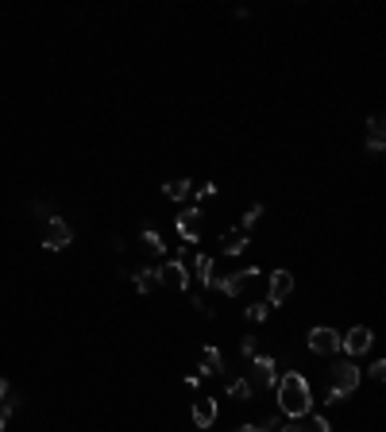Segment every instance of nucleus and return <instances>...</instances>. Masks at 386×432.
<instances>
[{
    "label": "nucleus",
    "mask_w": 386,
    "mask_h": 432,
    "mask_svg": "<svg viewBox=\"0 0 386 432\" xmlns=\"http://www.w3.org/2000/svg\"><path fill=\"white\" fill-rule=\"evenodd\" d=\"M275 390H278V409L286 413L290 421L305 417V413L313 409V386H309V378L301 371H286L275 382Z\"/></svg>",
    "instance_id": "nucleus-1"
},
{
    "label": "nucleus",
    "mask_w": 386,
    "mask_h": 432,
    "mask_svg": "<svg viewBox=\"0 0 386 432\" xmlns=\"http://www.w3.org/2000/svg\"><path fill=\"white\" fill-rule=\"evenodd\" d=\"M360 367L355 363H332V371H328V393L325 398L328 401H344L347 393H355L360 390Z\"/></svg>",
    "instance_id": "nucleus-2"
},
{
    "label": "nucleus",
    "mask_w": 386,
    "mask_h": 432,
    "mask_svg": "<svg viewBox=\"0 0 386 432\" xmlns=\"http://www.w3.org/2000/svg\"><path fill=\"white\" fill-rule=\"evenodd\" d=\"M70 239H73V228L66 224L62 216H46L43 220V247L46 251H62V247H70Z\"/></svg>",
    "instance_id": "nucleus-3"
},
{
    "label": "nucleus",
    "mask_w": 386,
    "mask_h": 432,
    "mask_svg": "<svg viewBox=\"0 0 386 432\" xmlns=\"http://www.w3.org/2000/svg\"><path fill=\"white\" fill-rule=\"evenodd\" d=\"M251 278H259V266H248V271H236V274H224V278H213L209 290H220L224 297H240L243 290H248Z\"/></svg>",
    "instance_id": "nucleus-4"
},
{
    "label": "nucleus",
    "mask_w": 386,
    "mask_h": 432,
    "mask_svg": "<svg viewBox=\"0 0 386 432\" xmlns=\"http://www.w3.org/2000/svg\"><path fill=\"white\" fill-rule=\"evenodd\" d=\"M309 351L313 355H336L340 351V332L328 328V324H317V328H309Z\"/></svg>",
    "instance_id": "nucleus-5"
},
{
    "label": "nucleus",
    "mask_w": 386,
    "mask_h": 432,
    "mask_svg": "<svg viewBox=\"0 0 386 432\" xmlns=\"http://www.w3.org/2000/svg\"><path fill=\"white\" fill-rule=\"evenodd\" d=\"M201 220H205L201 205H193V209H182V213L174 216V228H178V236H182L186 243H197V239H201Z\"/></svg>",
    "instance_id": "nucleus-6"
},
{
    "label": "nucleus",
    "mask_w": 386,
    "mask_h": 432,
    "mask_svg": "<svg viewBox=\"0 0 386 432\" xmlns=\"http://www.w3.org/2000/svg\"><path fill=\"white\" fill-rule=\"evenodd\" d=\"M290 293H294V274L290 271H275L267 282V305H282L290 301Z\"/></svg>",
    "instance_id": "nucleus-7"
},
{
    "label": "nucleus",
    "mask_w": 386,
    "mask_h": 432,
    "mask_svg": "<svg viewBox=\"0 0 386 432\" xmlns=\"http://www.w3.org/2000/svg\"><path fill=\"white\" fill-rule=\"evenodd\" d=\"M158 282L174 286V290H186V286H190V271H186L182 258H166V263L158 266Z\"/></svg>",
    "instance_id": "nucleus-8"
},
{
    "label": "nucleus",
    "mask_w": 386,
    "mask_h": 432,
    "mask_svg": "<svg viewBox=\"0 0 386 432\" xmlns=\"http://www.w3.org/2000/svg\"><path fill=\"white\" fill-rule=\"evenodd\" d=\"M371 343H375V332L371 328H363V324H355L347 336H340V351L347 355H363V351H371Z\"/></svg>",
    "instance_id": "nucleus-9"
},
{
    "label": "nucleus",
    "mask_w": 386,
    "mask_h": 432,
    "mask_svg": "<svg viewBox=\"0 0 386 432\" xmlns=\"http://www.w3.org/2000/svg\"><path fill=\"white\" fill-rule=\"evenodd\" d=\"M251 382H259V386H275L278 382V371H275V359H270V355H255V359H251Z\"/></svg>",
    "instance_id": "nucleus-10"
},
{
    "label": "nucleus",
    "mask_w": 386,
    "mask_h": 432,
    "mask_svg": "<svg viewBox=\"0 0 386 432\" xmlns=\"http://www.w3.org/2000/svg\"><path fill=\"white\" fill-rule=\"evenodd\" d=\"M382 143H386V120L375 112L367 120V155H382Z\"/></svg>",
    "instance_id": "nucleus-11"
},
{
    "label": "nucleus",
    "mask_w": 386,
    "mask_h": 432,
    "mask_svg": "<svg viewBox=\"0 0 386 432\" xmlns=\"http://www.w3.org/2000/svg\"><path fill=\"white\" fill-rule=\"evenodd\" d=\"M201 378H213V374H224V355L220 348H201Z\"/></svg>",
    "instance_id": "nucleus-12"
},
{
    "label": "nucleus",
    "mask_w": 386,
    "mask_h": 432,
    "mask_svg": "<svg viewBox=\"0 0 386 432\" xmlns=\"http://www.w3.org/2000/svg\"><path fill=\"white\" fill-rule=\"evenodd\" d=\"M213 421H216V401L213 398H197L193 401V425L197 428H209Z\"/></svg>",
    "instance_id": "nucleus-13"
},
{
    "label": "nucleus",
    "mask_w": 386,
    "mask_h": 432,
    "mask_svg": "<svg viewBox=\"0 0 386 432\" xmlns=\"http://www.w3.org/2000/svg\"><path fill=\"white\" fill-rule=\"evenodd\" d=\"M243 247H248V232H240V228H228V232H220V251H224V255H240Z\"/></svg>",
    "instance_id": "nucleus-14"
},
{
    "label": "nucleus",
    "mask_w": 386,
    "mask_h": 432,
    "mask_svg": "<svg viewBox=\"0 0 386 432\" xmlns=\"http://www.w3.org/2000/svg\"><path fill=\"white\" fill-rule=\"evenodd\" d=\"M294 432H332V425L325 417H317V413H305V417L294 421Z\"/></svg>",
    "instance_id": "nucleus-15"
},
{
    "label": "nucleus",
    "mask_w": 386,
    "mask_h": 432,
    "mask_svg": "<svg viewBox=\"0 0 386 432\" xmlns=\"http://www.w3.org/2000/svg\"><path fill=\"white\" fill-rule=\"evenodd\" d=\"M193 271H197V278H201V286L209 290V286H213V271H216L213 255H197V258H193Z\"/></svg>",
    "instance_id": "nucleus-16"
},
{
    "label": "nucleus",
    "mask_w": 386,
    "mask_h": 432,
    "mask_svg": "<svg viewBox=\"0 0 386 432\" xmlns=\"http://www.w3.org/2000/svg\"><path fill=\"white\" fill-rule=\"evenodd\" d=\"M163 194L171 197V201H186V197L193 194V181H186V178H178V181H166V186H163Z\"/></svg>",
    "instance_id": "nucleus-17"
},
{
    "label": "nucleus",
    "mask_w": 386,
    "mask_h": 432,
    "mask_svg": "<svg viewBox=\"0 0 386 432\" xmlns=\"http://www.w3.org/2000/svg\"><path fill=\"white\" fill-rule=\"evenodd\" d=\"M131 278H136V290H139V293H151V290L158 286V271H151V266H143V271H136Z\"/></svg>",
    "instance_id": "nucleus-18"
},
{
    "label": "nucleus",
    "mask_w": 386,
    "mask_h": 432,
    "mask_svg": "<svg viewBox=\"0 0 386 432\" xmlns=\"http://www.w3.org/2000/svg\"><path fill=\"white\" fill-rule=\"evenodd\" d=\"M228 393L236 401H251V393H255V386H251L248 378H228Z\"/></svg>",
    "instance_id": "nucleus-19"
},
{
    "label": "nucleus",
    "mask_w": 386,
    "mask_h": 432,
    "mask_svg": "<svg viewBox=\"0 0 386 432\" xmlns=\"http://www.w3.org/2000/svg\"><path fill=\"white\" fill-rule=\"evenodd\" d=\"M0 406H8V409H20L24 406V401L20 398H16V393H12V382H8V378H0Z\"/></svg>",
    "instance_id": "nucleus-20"
},
{
    "label": "nucleus",
    "mask_w": 386,
    "mask_h": 432,
    "mask_svg": "<svg viewBox=\"0 0 386 432\" xmlns=\"http://www.w3.org/2000/svg\"><path fill=\"white\" fill-rule=\"evenodd\" d=\"M143 243H147L151 255H166V243H163V236H158L155 228H143Z\"/></svg>",
    "instance_id": "nucleus-21"
},
{
    "label": "nucleus",
    "mask_w": 386,
    "mask_h": 432,
    "mask_svg": "<svg viewBox=\"0 0 386 432\" xmlns=\"http://www.w3.org/2000/svg\"><path fill=\"white\" fill-rule=\"evenodd\" d=\"M270 316V305L267 301H255V305H248V321H255V324H263Z\"/></svg>",
    "instance_id": "nucleus-22"
},
{
    "label": "nucleus",
    "mask_w": 386,
    "mask_h": 432,
    "mask_svg": "<svg viewBox=\"0 0 386 432\" xmlns=\"http://www.w3.org/2000/svg\"><path fill=\"white\" fill-rule=\"evenodd\" d=\"M259 220H263V205H251L248 213H243V228H240V232H248V228H255Z\"/></svg>",
    "instance_id": "nucleus-23"
},
{
    "label": "nucleus",
    "mask_w": 386,
    "mask_h": 432,
    "mask_svg": "<svg viewBox=\"0 0 386 432\" xmlns=\"http://www.w3.org/2000/svg\"><path fill=\"white\" fill-rule=\"evenodd\" d=\"M240 351L248 355V359H255V355H259V336H243V340H240Z\"/></svg>",
    "instance_id": "nucleus-24"
},
{
    "label": "nucleus",
    "mask_w": 386,
    "mask_h": 432,
    "mask_svg": "<svg viewBox=\"0 0 386 432\" xmlns=\"http://www.w3.org/2000/svg\"><path fill=\"white\" fill-rule=\"evenodd\" d=\"M190 305H193V309L201 313V316H213V309H209V301H205L201 293H193V297H190Z\"/></svg>",
    "instance_id": "nucleus-25"
},
{
    "label": "nucleus",
    "mask_w": 386,
    "mask_h": 432,
    "mask_svg": "<svg viewBox=\"0 0 386 432\" xmlns=\"http://www.w3.org/2000/svg\"><path fill=\"white\" fill-rule=\"evenodd\" d=\"M367 374H371L375 382H382V378H386V359H375V363H371V371H367Z\"/></svg>",
    "instance_id": "nucleus-26"
},
{
    "label": "nucleus",
    "mask_w": 386,
    "mask_h": 432,
    "mask_svg": "<svg viewBox=\"0 0 386 432\" xmlns=\"http://www.w3.org/2000/svg\"><path fill=\"white\" fill-rule=\"evenodd\" d=\"M216 194V186H213V181H205V186H197V201H209Z\"/></svg>",
    "instance_id": "nucleus-27"
},
{
    "label": "nucleus",
    "mask_w": 386,
    "mask_h": 432,
    "mask_svg": "<svg viewBox=\"0 0 386 432\" xmlns=\"http://www.w3.org/2000/svg\"><path fill=\"white\" fill-rule=\"evenodd\" d=\"M8 417H12V409H8V406H0V432H4V425H8Z\"/></svg>",
    "instance_id": "nucleus-28"
},
{
    "label": "nucleus",
    "mask_w": 386,
    "mask_h": 432,
    "mask_svg": "<svg viewBox=\"0 0 386 432\" xmlns=\"http://www.w3.org/2000/svg\"><path fill=\"white\" fill-rule=\"evenodd\" d=\"M232 432H259V425H236Z\"/></svg>",
    "instance_id": "nucleus-29"
}]
</instances>
